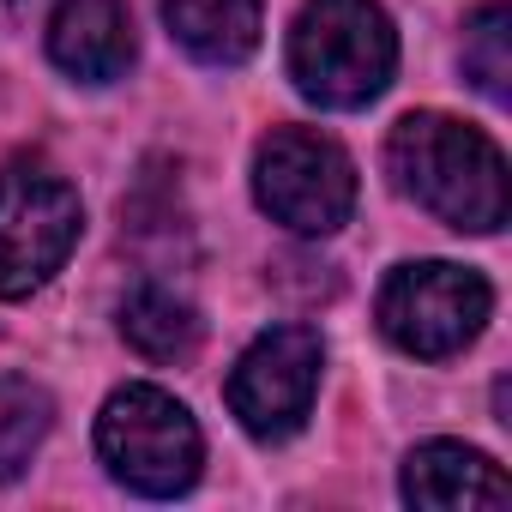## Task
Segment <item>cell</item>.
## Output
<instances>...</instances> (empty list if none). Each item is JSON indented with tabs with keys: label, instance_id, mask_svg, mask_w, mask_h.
Here are the masks:
<instances>
[{
	"label": "cell",
	"instance_id": "6da1fadb",
	"mask_svg": "<svg viewBox=\"0 0 512 512\" xmlns=\"http://www.w3.org/2000/svg\"><path fill=\"white\" fill-rule=\"evenodd\" d=\"M392 181L446 229L494 235L506 223V157L488 133L452 115H404L386 139Z\"/></svg>",
	"mask_w": 512,
	"mask_h": 512
},
{
	"label": "cell",
	"instance_id": "7a4b0ae2",
	"mask_svg": "<svg viewBox=\"0 0 512 512\" xmlns=\"http://www.w3.org/2000/svg\"><path fill=\"white\" fill-rule=\"evenodd\" d=\"M398 73V31L380 0H308L290 25V79L320 109H362Z\"/></svg>",
	"mask_w": 512,
	"mask_h": 512
},
{
	"label": "cell",
	"instance_id": "3957f363",
	"mask_svg": "<svg viewBox=\"0 0 512 512\" xmlns=\"http://www.w3.org/2000/svg\"><path fill=\"white\" fill-rule=\"evenodd\" d=\"M97 452L109 464L115 482H127L133 494L169 500L187 494L205 458L199 422L187 416V404H175L157 386H121L103 416H97Z\"/></svg>",
	"mask_w": 512,
	"mask_h": 512
},
{
	"label": "cell",
	"instance_id": "277c9868",
	"mask_svg": "<svg viewBox=\"0 0 512 512\" xmlns=\"http://www.w3.org/2000/svg\"><path fill=\"white\" fill-rule=\"evenodd\" d=\"M253 199L296 235H338L356 211V163L314 127H272L253 151Z\"/></svg>",
	"mask_w": 512,
	"mask_h": 512
},
{
	"label": "cell",
	"instance_id": "5b68a950",
	"mask_svg": "<svg viewBox=\"0 0 512 512\" xmlns=\"http://www.w3.org/2000/svg\"><path fill=\"white\" fill-rule=\"evenodd\" d=\"M85 205L73 181H61L43 163H7L0 169V296L19 302L43 290L79 241Z\"/></svg>",
	"mask_w": 512,
	"mask_h": 512
},
{
	"label": "cell",
	"instance_id": "8992f818",
	"mask_svg": "<svg viewBox=\"0 0 512 512\" xmlns=\"http://www.w3.org/2000/svg\"><path fill=\"white\" fill-rule=\"evenodd\" d=\"M494 290L482 272L452 266V260H422V266H398L380 290V332L422 362H446L458 356L482 326H488Z\"/></svg>",
	"mask_w": 512,
	"mask_h": 512
},
{
	"label": "cell",
	"instance_id": "52a82bcc",
	"mask_svg": "<svg viewBox=\"0 0 512 512\" xmlns=\"http://www.w3.org/2000/svg\"><path fill=\"white\" fill-rule=\"evenodd\" d=\"M320 368H326L320 332H308V326H272V332H260L241 350L235 374H229V410H235V422L253 440H290L308 422V410H314Z\"/></svg>",
	"mask_w": 512,
	"mask_h": 512
},
{
	"label": "cell",
	"instance_id": "ba28073f",
	"mask_svg": "<svg viewBox=\"0 0 512 512\" xmlns=\"http://www.w3.org/2000/svg\"><path fill=\"white\" fill-rule=\"evenodd\" d=\"M49 61L79 85H109L133 67L127 0H61L49 19Z\"/></svg>",
	"mask_w": 512,
	"mask_h": 512
},
{
	"label": "cell",
	"instance_id": "9c48e42d",
	"mask_svg": "<svg viewBox=\"0 0 512 512\" xmlns=\"http://www.w3.org/2000/svg\"><path fill=\"white\" fill-rule=\"evenodd\" d=\"M404 500L410 506H434V512H470V506L500 512L512 500V482H506V470L488 452L458 446V440H428L404 464Z\"/></svg>",
	"mask_w": 512,
	"mask_h": 512
},
{
	"label": "cell",
	"instance_id": "30bf717a",
	"mask_svg": "<svg viewBox=\"0 0 512 512\" xmlns=\"http://www.w3.org/2000/svg\"><path fill=\"white\" fill-rule=\"evenodd\" d=\"M163 19L205 67H241L260 49V0H163Z\"/></svg>",
	"mask_w": 512,
	"mask_h": 512
},
{
	"label": "cell",
	"instance_id": "8fae6325",
	"mask_svg": "<svg viewBox=\"0 0 512 512\" xmlns=\"http://www.w3.org/2000/svg\"><path fill=\"white\" fill-rule=\"evenodd\" d=\"M121 338L145 356V362H187L199 350V314L163 290V284H139L121 302Z\"/></svg>",
	"mask_w": 512,
	"mask_h": 512
},
{
	"label": "cell",
	"instance_id": "7c38bea8",
	"mask_svg": "<svg viewBox=\"0 0 512 512\" xmlns=\"http://www.w3.org/2000/svg\"><path fill=\"white\" fill-rule=\"evenodd\" d=\"M55 428V404L37 380L25 374H0V482H13L31 470L37 446Z\"/></svg>",
	"mask_w": 512,
	"mask_h": 512
},
{
	"label": "cell",
	"instance_id": "4fadbf2b",
	"mask_svg": "<svg viewBox=\"0 0 512 512\" xmlns=\"http://www.w3.org/2000/svg\"><path fill=\"white\" fill-rule=\"evenodd\" d=\"M464 73L488 103H506V79H512V13L500 0L464 25Z\"/></svg>",
	"mask_w": 512,
	"mask_h": 512
}]
</instances>
